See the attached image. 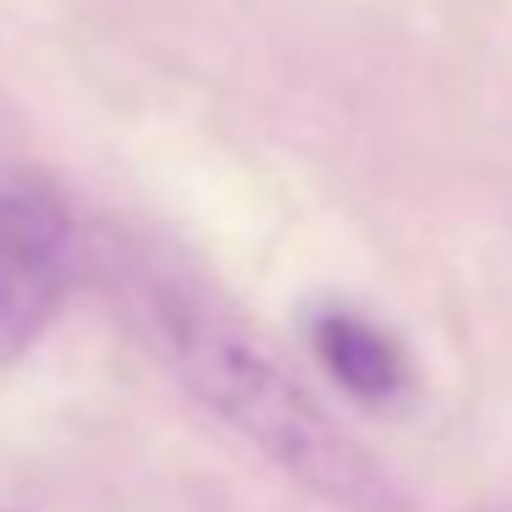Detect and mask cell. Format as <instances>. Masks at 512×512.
I'll use <instances>...</instances> for the list:
<instances>
[{"instance_id":"obj_1","label":"cell","mask_w":512,"mask_h":512,"mask_svg":"<svg viewBox=\"0 0 512 512\" xmlns=\"http://www.w3.org/2000/svg\"><path fill=\"white\" fill-rule=\"evenodd\" d=\"M105 270H111V287H122L138 325L149 331V342L171 358L177 380L210 413H221L232 430H243L259 452L276 457L325 501H342L353 512H397V490L364 457V446L347 441L270 364V353L254 336H243V325L215 303L210 287H199L160 248L133 243V237H111Z\"/></svg>"},{"instance_id":"obj_2","label":"cell","mask_w":512,"mask_h":512,"mask_svg":"<svg viewBox=\"0 0 512 512\" xmlns=\"http://www.w3.org/2000/svg\"><path fill=\"white\" fill-rule=\"evenodd\" d=\"M72 276V215L50 188L0 193V364L45 336Z\"/></svg>"},{"instance_id":"obj_3","label":"cell","mask_w":512,"mask_h":512,"mask_svg":"<svg viewBox=\"0 0 512 512\" xmlns=\"http://www.w3.org/2000/svg\"><path fill=\"white\" fill-rule=\"evenodd\" d=\"M309 347L336 375V386L353 391L358 402H397L408 391V353L397 336L369 325L353 309H320L309 320Z\"/></svg>"},{"instance_id":"obj_4","label":"cell","mask_w":512,"mask_h":512,"mask_svg":"<svg viewBox=\"0 0 512 512\" xmlns=\"http://www.w3.org/2000/svg\"><path fill=\"white\" fill-rule=\"evenodd\" d=\"M490 512H512V507H490Z\"/></svg>"}]
</instances>
